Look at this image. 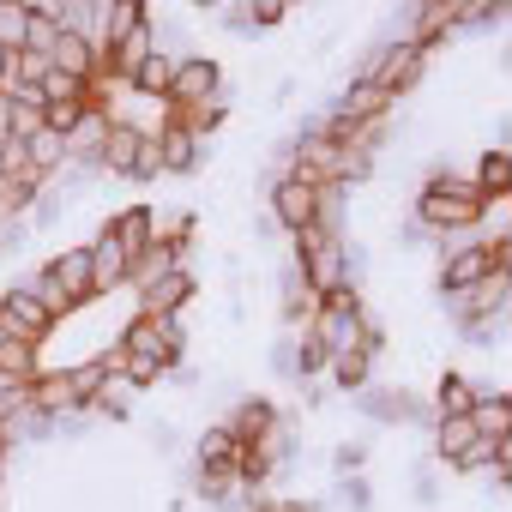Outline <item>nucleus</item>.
<instances>
[{
  "label": "nucleus",
  "instance_id": "6ab92c4d",
  "mask_svg": "<svg viewBox=\"0 0 512 512\" xmlns=\"http://www.w3.org/2000/svg\"><path fill=\"white\" fill-rule=\"evenodd\" d=\"M0 374L19 380V386H31V380L43 374V350L25 344V338H7V344H0Z\"/></svg>",
  "mask_w": 512,
  "mask_h": 512
},
{
  "label": "nucleus",
  "instance_id": "aec40b11",
  "mask_svg": "<svg viewBox=\"0 0 512 512\" xmlns=\"http://www.w3.org/2000/svg\"><path fill=\"white\" fill-rule=\"evenodd\" d=\"M19 284H25V290H31V296H37V302H43V314H49V320H55V326H61V320H73V314H79V302H73V296H67V290H61V284H55V278H49V272H31V278H19Z\"/></svg>",
  "mask_w": 512,
  "mask_h": 512
},
{
  "label": "nucleus",
  "instance_id": "f3484780",
  "mask_svg": "<svg viewBox=\"0 0 512 512\" xmlns=\"http://www.w3.org/2000/svg\"><path fill=\"white\" fill-rule=\"evenodd\" d=\"M133 398H139V392H133L127 374H103V386L91 392L85 410H97V416H109V422H127V416H133Z\"/></svg>",
  "mask_w": 512,
  "mask_h": 512
},
{
  "label": "nucleus",
  "instance_id": "4468645a",
  "mask_svg": "<svg viewBox=\"0 0 512 512\" xmlns=\"http://www.w3.org/2000/svg\"><path fill=\"white\" fill-rule=\"evenodd\" d=\"M151 217H157L151 205H127V211H115V217L103 223V235L127 247V260H139V253L151 247Z\"/></svg>",
  "mask_w": 512,
  "mask_h": 512
},
{
  "label": "nucleus",
  "instance_id": "9b49d317",
  "mask_svg": "<svg viewBox=\"0 0 512 512\" xmlns=\"http://www.w3.org/2000/svg\"><path fill=\"white\" fill-rule=\"evenodd\" d=\"M157 145H163V175H193V169L205 163V145H199L193 133H181L169 115H163V127H157Z\"/></svg>",
  "mask_w": 512,
  "mask_h": 512
},
{
  "label": "nucleus",
  "instance_id": "2f4dec72",
  "mask_svg": "<svg viewBox=\"0 0 512 512\" xmlns=\"http://www.w3.org/2000/svg\"><path fill=\"white\" fill-rule=\"evenodd\" d=\"M0 344H7V326H0Z\"/></svg>",
  "mask_w": 512,
  "mask_h": 512
},
{
  "label": "nucleus",
  "instance_id": "2eb2a0df",
  "mask_svg": "<svg viewBox=\"0 0 512 512\" xmlns=\"http://www.w3.org/2000/svg\"><path fill=\"white\" fill-rule=\"evenodd\" d=\"M470 428H476V440H512V398L494 386V392H482L476 404H470Z\"/></svg>",
  "mask_w": 512,
  "mask_h": 512
},
{
  "label": "nucleus",
  "instance_id": "7ed1b4c3",
  "mask_svg": "<svg viewBox=\"0 0 512 512\" xmlns=\"http://www.w3.org/2000/svg\"><path fill=\"white\" fill-rule=\"evenodd\" d=\"M223 97V67L211 55H181L175 61V85H169V109H205Z\"/></svg>",
  "mask_w": 512,
  "mask_h": 512
},
{
  "label": "nucleus",
  "instance_id": "a211bd4d",
  "mask_svg": "<svg viewBox=\"0 0 512 512\" xmlns=\"http://www.w3.org/2000/svg\"><path fill=\"white\" fill-rule=\"evenodd\" d=\"M470 446H476V428H470V416H440V422H434V452H440L452 470H458V458H464Z\"/></svg>",
  "mask_w": 512,
  "mask_h": 512
},
{
  "label": "nucleus",
  "instance_id": "a878e982",
  "mask_svg": "<svg viewBox=\"0 0 512 512\" xmlns=\"http://www.w3.org/2000/svg\"><path fill=\"white\" fill-rule=\"evenodd\" d=\"M79 121H85V103H43V133L73 139V133H79Z\"/></svg>",
  "mask_w": 512,
  "mask_h": 512
},
{
  "label": "nucleus",
  "instance_id": "423d86ee",
  "mask_svg": "<svg viewBox=\"0 0 512 512\" xmlns=\"http://www.w3.org/2000/svg\"><path fill=\"white\" fill-rule=\"evenodd\" d=\"M85 247H91V296H115V290H127V272H133L127 247H121V241H109L103 229H97Z\"/></svg>",
  "mask_w": 512,
  "mask_h": 512
},
{
  "label": "nucleus",
  "instance_id": "f03ea898",
  "mask_svg": "<svg viewBox=\"0 0 512 512\" xmlns=\"http://www.w3.org/2000/svg\"><path fill=\"white\" fill-rule=\"evenodd\" d=\"M127 356H145V362H157V368H181V356H187V332H181V314H133L127 326H121V338H115Z\"/></svg>",
  "mask_w": 512,
  "mask_h": 512
},
{
  "label": "nucleus",
  "instance_id": "c85d7f7f",
  "mask_svg": "<svg viewBox=\"0 0 512 512\" xmlns=\"http://www.w3.org/2000/svg\"><path fill=\"white\" fill-rule=\"evenodd\" d=\"M7 139H13V97L0 91V145H7Z\"/></svg>",
  "mask_w": 512,
  "mask_h": 512
},
{
  "label": "nucleus",
  "instance_id": "39448f33",
  "mask_svg": "<svg viewBox=\"0 0 512 512\" xmlns=\"http://www.w3.org/2000/svg\"><path fill=\"white\" fill-rule=\"evenodd\" d=\"M266 199H272V217H278L290 235H302V229L320 217V187H308V181H296V175H278Z\"/></svg>",
  "mask_w": 512,
  "mask_h": 512
},
{
  "label": "nucleus",
  "instance_id": "ddd939ff",
  "mask_svg": "<svg viewBox=\"0 0 512 512\" xmlns=\"http://www.w3.org/2000/svg\"><path fill=\"white\" fill-rule=\"evenodd\" d=\"M193 272H169V278H157L151 290H133L139 296V314H181L187 302H193Z\"/></svg>",
  "mask_w": 512,
  "mask_h": 512
},
{
  "label": "nucleus",
  "instance_id": "20e7f679",
  "mask_svg": "<svg viewBox=\"0 0 512 512\" xmlns=\"http://www.w3.org/2000/svg\"><path fill=\"white\" fill-rule=\"evenodd\" d=\"M0 326H7V338H25V344H49L55 338V320L43 314V302L25 290V284H13L7 296H0Z\"/></svg>",
  "mask_w": 512,
  "mask_h": 512
},
{
  "label": "nucleus",
  "instance_id": "f8f14e48",
  "mask_svg": "<svg viewBox=\"0 0 512 512\" xmlns=\"http://www.w3.org/2000/svg\"><path fill=\"white\" fill-rule=\"evenodd\" d=\"M470 187H476L488 205H500V199L512 193V151H506V145H488V151L476 157V175H470Z\"/></svg>",
  "mask_w": 512,
  "mask_h": 512
},
{
  "label": "nucleus",
  "instance_id": "b1692460",
  "mask_svg": "<svg viewBox=\"0 0 512 512\" xmlns=\"http://www.w3.org/2000/svg\"><path fill=\"white\" fill-rule=\"evenodd\" d=\"M25 151H31V169H37L43 181H55V175L67 169V139H55V133H37Z\"/></svg>",
  "mask_w": 512,
  "mask_h": 512
},
{
  "label": "nucleus",
  "instance_id": "cd10ccee",
  "mask_svg": "<svg viewBox=\"0 0 512 512\" xmlns=\"http://www.w3.org/2000/svg\"><path fill=\"white\" fill-rule=\"evenodd\" d=\"M247 19L253 25H284V7H278V0H260V7H247Z\"/></svg>",
  "mask_w": 512,
  "mask_h": 512
},
{
  "label": "nucleus",
  "instance_id": "0eeeda50",
  "mask_svg": "<svg viewBox=\"0 0 512 512\" xmlns=\"http://www.w3.org/2000/svg\"><path fill=\"white\" fill-rule=\"evenodd\" d=\"M31 410H37V416H49V422H61V416H79L85 404H79V386H73V374H67V368H43V374L31 380Z\"/></svg>",
  "mask_w": 512,
  "mask_h": 512
},
{
  "label": "nucleus",
  "instance_id": "412c9836",
  "mask_svg": "<svg viewBox=\"0 0 512 512\" xmlns=\"http://www.w3.org/2000/svg\"><path fill=\"white\" fill-rule=\"evenodd\" d=\"M374 356H380V350H344V356H332L326 368H332V380H338L344 392H362L368 374H374Z\"/></svg>",
  "mask_w": 512,
  "mask_h": 512
},
{
  "label": "nucleus",
  "instance_id": "5701e85b",
  "mask_svg": "<svg viewBox=\"0 0 512 512\" xmlns=\"http://www.w3.org/2000/svg\"><path fill=\"white\" fill-rule=\"evenodd\" d=\"M476 398H482V386L470 374H440V416H470Z\"/></svg>",
  "mask_w": 512,
  "mask_h": 512
},
{
  "label": "nucleus",
  "instance_id": "393cba45",
  "mask_svg": "<svg viewBox=\"0 0 512 512\" xmlns=\"http://www.w3.org/2000/svg\"><path fill=\"white\" fill-rule=\"evenodd\" d=\"M235 452H241V446L229 440V428H223V422L199 434V470H211V464H235Z\"/></svg>",
  "mask_w": 512,
  "mask_h": 512
},
{
  "label": "nucleus",
  "instance_id": "1a4fd4ad",
  "mask_svg": "<svg viewBox=\"0 0 512 512\" xmlns=\"http://www.w3.org/2000/svg\"><path fill=\"white\" fill-rule=\"evenodd\" d=\"M175 61H181V55L157 43V49L139 61V73L127 79V91H133V97H145V103H169V85H175Z\"/></svg>",
  "mask_w": 512,
  "mask_h": 512
},
{
  "label": "nucleus",
  "instance_id": "9d476101",
  "mask_svg": "<svg viewBox=\"0 0 512 512\" xmlns=\"http://www.w3.org/2000/svg\"><path fill=\"white\" fill-rule=\"evenodd\" d=\"M392 109H398V97L392 91H380V85H368V79H350V91L338 97V109L332 115H344V121H392Z\"/></svg>",
  "mask_w": 512,
  "mask_h": 512
},
{
  "label": "nucleus",
  "instance_id": "bb28decb",
  "mask_svg": "<svg viewBox=\"0 0 512 512\" xmlns=\"http://www.w3.org/2000/svg\"><path fill=\"white\" fill-rule=\"evenodd\" d=\"M163 175V145H157V133H145L139 139V157H133V175L127 181H157Z\"/></svg>",
  "mask_w": 512,
  "mask_h": 512
},
{
  "label": "nucleus",
  "instance_id": "4be33fe9",
  "mask_svg": "<svg viewBox=\"0 0 512 512\" xmlns=\"http://www.w3.org/2000/svg\"><path fill=\"white\" fill-rule=\"evenodd\" d=\"M25 31H31V0H0V49L19 55Z\"/></svg>",
  "mask_w": 512,
  "mask_h": 512
},
{
  "label": "nucleus",
  "instance_id": "6e6552de",
  "mask_svg": "<svg viewBox=\"0 0 512 512\" xmlns=\"http://www.w3.org/2000/svg\"><path fill=\"white\" fill-rule=\"evenodd\" d=\"M43 272H49V278H55V284H61V290L79 302V308H85V302H97V296H91V247H85V241L61 247V253H55V260H49Z\"/></svg>",
  "mask_w": 512,
  "mask_h": 512
},
{
  "label": "nucleus",
  "instance_id": "7c9ffc66",
  "mask_svg": "<svg viewBox=\"0 0 512 512\" xmlns=\"http://www.w3.org/2000/svg\"><path fill=\"white\" fill-rule=\"evenodd\" d=\"M253 512H278V506H253Z\"/></svg>",
  "mask_w": 512,
  "mask_h": 512
},
{
  "label": "nucleus",
  "instance_id": "c756f323",
  "mask_svg": "<svg viewBox=\"0 0 512 512\" xmlns=\"http://www.w3.org/2000/svg\"><path fill=\"white\" fill-rule=\"evenodd\" d=\"M7 73H13V55H7V49H0V91H7Z\"/></svg>",
  "mask_w": 512,
  "mask_h": 512
},
{
  "label": "nucleus",
  "instance_id": "dca6fc26",
  "mask_svg": "<svg viewBox=\"0 0 512 512\" xmlns=\"http://www.w3.org/2000/svg\"><path fill=\"white\" fill-rule=\"evenodd\" d=\"M139 139H145V127H133V121H115V127H109V139H103V157H97V169H103V175H133Z\"/></svg>",
  "mask_w": 512,
  "mask_h": 512
},
{
  "label": "nucleus",
  "instance_id": "f257e3e1",
  "mask_svg": "<svg viewBox=\"0 0 512 512\" xmlns=\"http://www.w3.org/2000/svg\"><path fill=\"white\" fill-rule=\"evenodd\" d=\"M482 217H488V199L458 169H434L416 193V223L434 229V235H476Z\"/></svg>",
  "mask_w": 512,
  "mask_h": 512
}]
</instances>
